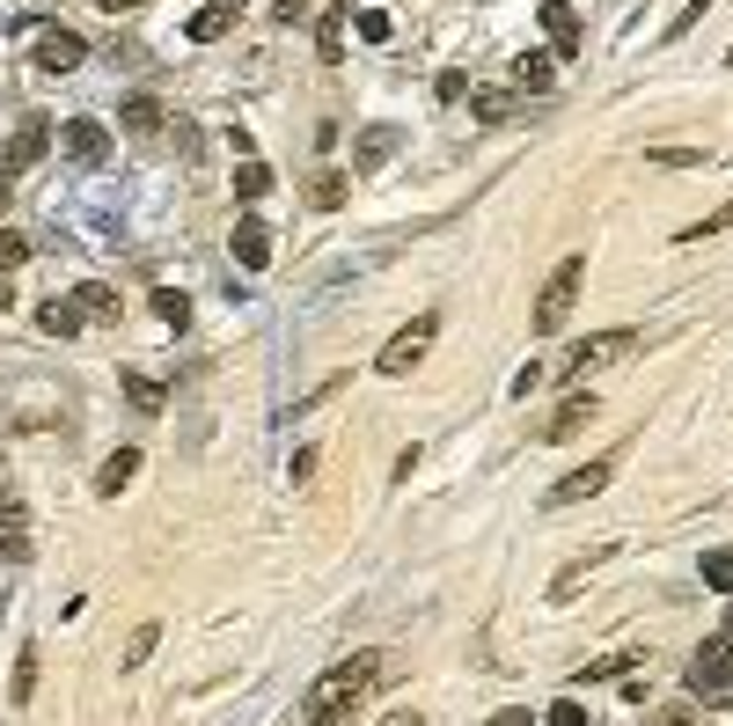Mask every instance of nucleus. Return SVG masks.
Returning <instances> with one entry per match:
<instances>
[{"mask_svg":"<svg viewBox=\"0 0 733 726\" xmlns=\"http://www.w3.org/2000/svg\"><path fill=\"white\" fill-rule=\"evenodd\" d=\"M389 675V654H352V660H338L331 675H315V690L301 697V719H352V712H360V697L374 690V683H382Z\"/></svg>","mask_w":733,"mask_h":726,"instance_id":"obj_1","label":"nucleus"},{"mask_svg":"<svg viewBox=\"0 0 733 726\" xmlns=\"http://www.w3.org/2000/svg\"><path fill=\"white\" fill-rule=\"evenodd\" d=\"M579 279H587V249H573V257H565V265L543 279V294H536V337H558L565 323H573Z\"/></svg>","mask_w":733,"mask_h":726,"instance_id":"obj_2","label":"nucleus"},{"mask_svg":"<svg viewBox=\"0 0 733 726\" xmlns=\"http://www.w3.org/2000/svg\"><path fill=\"white\" fill-rule=\"evenodd\" d=\"M682 683H690V697H704V705H719V697L733 690V638H704L697 654H690V668H682Z\"/></svg>","mask_w":733,"mask_h":726,"instance_id":"obj_3","label":"nucleus"},{"mask_svg":"<svg viewBox=\"0 0 733 726\" xmlns=\"http://www.w3.org/2000/svg\"><path fill=\"white\" fill-rule=\"evenodd\" d=\"M433 337H440V316L426 308V316H411V323H403V331H397V337L382 345V360H374V374H411V367H419L426 353H433Z\"/></svg>","mask_w":733,"mask_h":726,"instance_id":"obj_4","label":"nucleus"},{"mask_svg":"<svg viewBox=\"0 0 733 726\" xmlns=\"http://www.w3.org/2000/svg\"><path fill=\"white\" fill-rule=\"evenodd\" d=\"M624 353H638V331H602V337H587V345H573L550 374H558V382H579L587 367H609V360H624Z\"/></svg>","mask_w":733,"mask_h":726,"instance_id":"obj_5","label":"nucleus"},{"mask_svg":"<svg viewBox=\"0 0 733 726\" xmlns=\"http://www.w3.org/2000/svg\"><path fill=\"white\" fill-rule=\"evenodd\" d=\"M616 478V455H594V462H579V470H565L558 484H550V507H579V499H594L602 484Z\"/></svg>","mask_w":733,"mask_h":726,"instance_id":"obj_6","label":"nucleus"},{"mask_svg":"<svg viewBox=\"0 0 733 726\" xmlns=\"http://www.w3.org/2000/svg\"><path fill=\"white\" fill-rule=\"evenodd\" d=\"M45 147H52V125H45V118H22V125H16V140L0 147V177H16V169L45 161Z\"/></svg>","mask_w":733,"mask_h":726,"instance_id":"obj_7","label":"nucleus"},{"mask_svg":"<svg viewBox=\"0 0 733 726\" xmlns=\"http://www.w3.org/2000/svg\"><path fill=\"white\" fill-rule=\"evenodd\" d=\"M59 147H67V155L81 161V169H96V161L110 155V133H104L96 118H67V125H59Z\"/></svg>","mask_w":733,"mask_h":726,"instance_id":"obj_8","label":"nucleus"},{"mask_svg":"<svg viewBox=\"0 0 733 726\" xmlns=\"http://www.w3.org/2000/svg\"><path fill=\"white\" fill-rule=\"evenodd\" d=\"M88 59V45L74 30H37V73H74Z\"/></svg>","mask_w":733,"mask_h":726,"instance_id":"obj_9","label":"nucleus"},{"mask_svg":"<svg viewBox=\"0 0 733 726\" xmlns=\"http://www.w3.org/2000/svg\"><path fill=\"white\" fill-rule=\"evenodd\" d=\"M536 16H543V37H550V52H579V16H573V0H543V8H536Z\"/></svg>","mask_w":733,"mask_h":726,"instance_id":"obj_10","label":"nucleus"},{"mask_svg":"<svg viewBox=\"0 0 733 726\" xmlns=\"http://www.w3.org/2000/svg\"><path fill=\"white\" fill-rule=\"evenodd\" d=\"M550 81H558V52H521L514 59V89L521 96H550Z\"/></svg>","mask_w":733,"mask_h":726,"instance_id":"obj_11","label":"nucleus"},{"mask_svg":"<svg viewBox=\"0 0 733 726\" xmlns=\"http://www.w3.org/2000/svg\"><path fill=\"white\" fill-rule=\"evenodd\" d=\"M227 249H235V265H243V272H264V265H272V228H264V220H243Z\"/></svg>","mask_w":733,"mask_h":726,"instance_id":"obj_12","label":"nucleus"},{"mask_svg":"<svg viewBox=\"0 0 733 726\" xmlns=\"http://www.w3.org/2000/svg\"><path fill=\"white\" fill-rule=\"evenodd\" d=\"M389 155H397V125H366L360 147H352V169H360V177H374Z\"/></svg>","mask_w":733,"mask_h":726,"instance_id":"obj_13","label":"nucleus"},{"mask_svg":"<svg viewBox=\"0 0 733 726\" xmlns=\"http://www.w3.org/2000/svg\"><path fill=\"white\" fill-rule=\"evenodd\" d=\"M133 478H140V448H118V455H104V470H96V492L118 499Z\"/></svg>","mask_w":733,"mask_h":726,"instance_id":"obj_14","label":"nucleus"},{"mask_svg":"<svg viewBox=\"0 0 733 726\" xmlns=\"http://www.w3.org/2000/svg\"><path fill=\"white\" fill-rule=\"evenodd\" d=\"M235 16H243V0H213V8H198V16H192V37H198V45H213V37L235 30Z\"/></svg>","mask_w":733,"mask_h":726,"instance_id":"obj_15","label":"nucleus"},{"mask_svg":"<svg viewBox=\"0 0 733 726\" xmlns=\"http://www.w3.org/2000/svg\"><path fill=\"white\" fill-rule=\"evenodd\" d=\"M118 125H125V133H162V125H169V110H162L155 96H125Z\"/></svg>","mask_w":733,"mask_h":726,"instance_id":"obj_16","label":"nucleus"},{"mask_svg":"<svg viewBox=\"0 0 733 726\" xmlns=\"http://www.w3.org/2000/svg\"><path fill=\"white\" fill-rule=\"evenodd\" d=\"M587 419H594V390H587V396H565V411H558L550 425H543V441H573V433H579Z\"/></svg>","mask_w":733,"mask_h":726,"instance_id":"obj_17","label":"nucleus"},{"mask_svg":"<svg viewBox=\"0 0 733 726\" xmlns=\"http://www.w3.org/2000/svg\"><path fill=\"white\" fill-rule=\"evenodd\" d=\"M470 110H477V125H507L514 110H521V96H507V89H477V96H470Z\"/></svg>","mask_w":733,"mask_h":726,"instance_id":"obj_18","label":"nucleus"},{"mask_svg":"<svg viewBox=\"0 0 733 726\" xmlns=\"http://www.w3.org/2000/svg\"><path fill=\"white\" fill-rule=\"evenodd\" d=\"M74 308H81L88 323H110V316H118V294H110V286H96V279H88V286H74Z\"/></svg>","mask_w":733,"mask_h":726,"instance_id":"obj_19","label":"nucleus"},{"mask_svg":"<svg viewBox=\"0 0 733 726\" xmlns=\"http://www.w3.org/2000/svg\"><path fill=\"white\" fill-rule=\"evenodd\" d=\"M37 323H45V331H52V337H74V331H81V308H74V294H67V302H59V294H52V302H45V308H37Z\"/></svg>","mask_w":733,"mask_h":726,"instance_id":"obj_20","label":"nucleus"},{"mask_svg":"<svg viewBox=\"0 0 733 726\" xmlns=\"http://www.w3.org/2000/svg\"><path fill=\"white\" fill-rule=\"evenodd\" d=\"M37 660H45L37 646H22V654H16V683H8V705H16V712L37 697Z\"/></svg>","mask_w":733,"mask_h":726,"instance_id":"obj_21","label":"nucleus"},{"mask_svg":"<svg viewBox=\"0 0 733 726\" xmlns=\"http://www.w3.org/2000/svg\"><path fill=\"white\" fill-rule=\"evenodd\" d=\"M264 192H272V169H264V161H243V169H235V198H243V206H257Z\"/></svg>","mask_w":733,"mask_h":726,"instance_id":"obj_22","label":"nucleus"},{"mask_svg":"<svg viewBox=\"0 0 733 726\" xmlns=\"http://www.w3.org/2000/svg\"><path fill=\"white\" fill-rule=\"evenodd\" d=\"M315 52L331 59V67L345 59V16H323V22H315Z\"/></svg>","mask_w":733,"mask_h":726,"instance_id":"obj_23","label":"nucleus"},{"mask_svg":"<svg viewBox=\"0 0 733 726\" xmlns=\"http://www.w3.org/2000/svg\"><path fill=\"white\" fill-rule=\"evenodd\" d=\"M16 265H30V235H22V228H0V279H8Z\"/></svg>","mask_w":733,"mask_h":726,"instance_id":"obj_24","label":"nucleus"},{"mask_svg":"<svg viewBox=\"0 0 733 726\" xmlns=\"http://www.w3.org/2000/svg\"><path fill=\"white\" fill-rule=\"evenodd\" d=\"M155 316L169 323V331H184V323H192V302H184V294H169V286H155Z\"/></svg>","mask_w":733,"mask_h":726,"instance_id":"obj_25","label":"nucleus"},{"mask_svg":"<svg viewBox=\"0 0 733 726\" xmlns=\"http://www.w3.org/2000/svg\"><path fill=\"white\" fill-rule=\"evenodd\" d=\"M345 192H352V184L338 177V169H323V177H315V192H309V198H315V206H323V213H338V206H345Z\"/></svg>","mask_w":733,"mask_h":726,"instance_id":"obj_26","label":"nucleus"},{"mask_svg":"<svg viewBox=\"0 0 733 726\" xmlns=\"http://www.w3.org/2000/svg\"><path fill=\"white\" fill-rule=\"evenodd\" d=\"M704 587L733 595V558H726V550H704Z\"/></svg>","mask_w":733,"mask_h":726,"instance_id":"obj_27","label":"nucleus"},{"mask_svg":"<svg viewBox=\"0 0 733 726\" xmlns=\"http://www.w3.org/2000/svg\"><path fill=\"white\" fill-rule=\"evenodd\" d=\"M125 396L140 411H162V382H147V374H125Z\"/></svg>","mask_w":733,"mask_h":726,"instance_id":"obj_28","label":"nucleus"},{"mask_svg":"<svg viewBox=\"0 0 733 726\" xmlns=\"http://www.w3.org/2000/svg\"><path fill=\"white\" fill-rule=\"evenodd\" d=\"M155 638H162L155 624H140V631H133V646H125V660H118V668H140V660L155 654Z\"/></svg>","mask_w":733,"mask_h":726,"instance_id":"obj_29","label":"nucleus"},{"mask_svg":"<svg viewBox=\"0 0 733 726\" xmlns=\"http://www.w3.org/2000/svg\"><path fill=\"white\" fill-rule=\"evenodd\" d=\"M352 22H360V37H366V45H389V16H382V8H360Z\"/></svg>","mask_w":733,"mask_h":726,"instance_id":"obj_30","label":"nucleus"},{"mask_svg":"<svg viewBox=\"0 0 733 726\" xmlns=\"http://www.w3.org/2000/svg\"><path fill=\"white\" fill-rule=\"evenodd\" d=\"M726 228H733V206H726V213H712V220H697V228H682L675 243H704V235H726Z\"/></svg>","mask_w":733,"mask_h":726,"instance_id":"obj_31","label":"nucleus"},{"mask_svg":"<svg viewBox=\"0 0 733 726\" xmlns=\"http://www.w3.org/2000/svg\"><path fill=\"white\" fill-rule=\"evenodd\" d=\"M653 161H661V169H697V147H653Z\"/></svg>","mask_w":733,"mask_h":726,"instance_id":"obj_32","label":"nucleus"},{"mask_svg":"<svg viewBox=\"0 0 733 726\" xmlns=\"http://www.w3.org/2000/svg\"><path fill=\"white\" fill-rule=\"evenodd\" d=\"M543 726H587V712H579V697H558V705H550V719Z\"/></svg>","mask_w":733,"mask_h":726,"instance_id":"obj_33","label":"nucleus"},{"mask_svg":"<svg viewBox=\"0 0 733 726\" xmlns=\"http://www.w3.org/2000/svg\"><path fill=\"white\" fill-rule=\"evenodd\" d=\"M433 96H440V104H462V96H470V81H462V73H440Z\"/></svg>","mask_w":733,"mask_h":726,"instance_id":"obj_34","label":"nucleus"},{"mask_svg":"<svg viewBox=\"0 0 733 726\" xmlns=\"http://www.w3.org/2000/svg\"><path fill=\"white\" fill-rule=\"evenodd\" d=\"M286 478H294V484H309V478H315V448H294V462H286Z\"/></svg>","mask_w":733,"mask_h":726,"instance_id":"obj_35","label":"nucleus"},{"mask_svg":"<svg viewBox=\"0 0 733 726\" xmlns=\"http://www.w3.org/2000/svg\"><path fill=\"white\" fill-rule=\"evenodd\" d=\"M661 726H704V719H697V705H667Z\"/></svg>","mask_w":733,"mask_h":726,"instance_id":"obj_36","label":"nucleus"},{"mask_svg":"<svg viewBox=\"0 0 733 726\" xmlns=\"http://www.w3.org/2000/svg\"><path fill=\"white\" fill-rule=\"evenodd\" d=\"M0 529H22V499L16 492H0Z\"/></svg>","mask_w":733,"mask_h":726,"instance_id":"obj_37","label":"nucleus"},{"mask_svg":"<svg viewBox=\"0 0 733 726\" xmlns=\"http://www.w3.org/2000/svg\"><path fill=\"white\" fill-rule=\"evenodd\" d=\"M485 726H528V712H491Z\"/></svg>","mask_w":733,"mask_h":726,"instance_id":"obj_38","label":"nucleus"},{"mask_svg":"<svg viewBox=\"0 0 733 726\" xmlns=\"http://www.w3.org/2000/svg\"><path fill=\"white\" fill-rule=\"evenodd\" d=\"M96 8H104V16H133V8H140V0H96Z\"/></svg>","mask_w":733,"mask_h":726,"instance_id":"obj_39","label":"nucleus"},{"mask_svg":"<svg viewBox=\"0 0 733 726\" xmlns=\"http://www.w3.org/2000/svg\"><path fill=\"white\" fill-rule=\"evenodd\" d=\"M382 726H426V719H419V712H389Z\"/></svg>","mask_w":733,"mask_h":726,"instance_id":"obj_40","label":"nucleus"},{"mask_svg":"<svg viewBox=\"0 0 733 726\" xmlns=\"http://www.w3.org/2000/svg\"><path fill=\"white\" fill-rule=\"evenodd\" d=\"M8 198H16V192H8V177H0V213H8Z\"/></svg>","mask_w":733,"mask_h":726,"instance_id":"obj_41","label":"nucleus"},{"mask_svg":"<svg viewBox=\"0 0 733 726\" xmlns=\"http://www.w3.org/2000/svg\"><path fill=\"white\" fill-rule=\"evenodd\" d=\"M726 638H733V609H726Z\"/></svg>","mask_w":733,"mask_h":726,"instance_id":"obj_42","label":"nucleus"},{"mask_svg":"<svg viewBox=\"0 0 733 726\" xmlns=\"http://www.w3.org/2000/svg\"><path fill=\"white\" fill-rule=\"evenodd\" d=\"M726 67H733V52H726Z\"/></svg>","mask_w":733,"mask_h":726,"instance_id":"obj_43","label":"nucleus"}]
</instances>
